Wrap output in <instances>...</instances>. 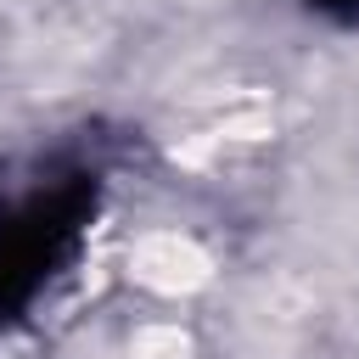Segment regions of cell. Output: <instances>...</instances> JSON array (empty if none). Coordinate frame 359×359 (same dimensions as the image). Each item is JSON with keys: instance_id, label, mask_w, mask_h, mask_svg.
Listing matches in <instances>:
<instances>
[{"instance_id": "1", "label": "cell", "mask_w": 359, "mask_h": 359, "mask_svg": "<svg viewBox=\"0 0 359 359\" xmlns=\"http://www.w3.org/2000/svg\"><path fill=\"white\" fill-rule=\"evenodd\" d=\"M320 11H342V17H359V0H314Z\"/></svg>"}]
</instances>
